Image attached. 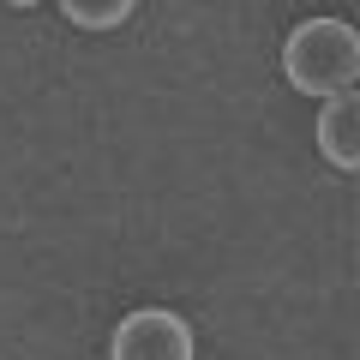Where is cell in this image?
I'll return each mask as SVG.
<instances>
[{
	"mask_svg": "<svg viewBox=\"0 0 360 360\" xmlns=\"http://www.w3.org/2000/svg\"><path fill=\"white\" fill-rule=\"evenodd\" d=\"M283 78L300 96H354L360 78V30L348 18H307V25L288 30L283 42Z\"/></svg>",
	"mask_w": 360,
	"mask_h": 360,
	"instance_id": "6da1fadb",
	"label": "cell"
},
{
	"mask_svg": "<svg viewBox=\"0 0 360 360\" xmlns=\"http://www.w3.org/2000/svg\"><path fill=\"white\" fill-rule=\"evenodd\" d=\"M108 360H198L193 324L168 307H139L115 324L108 336Z\"/></svg>",
	"mask_w": 360,
	"mask_h": 360,
	"instance_id": "7a4b0ae2",
	"label": "cell"
},
{
	"mask_svg": "<svg viewBox=\"0 0 360 360\" xmlns=\"http://www.w3.org/2000/svg\"><path fill=\"white\" fill-rule=\"evenodd\" d=\"M312 132H319V150L336 174H354L360 168V103L354 96H330L319 108V127Z\"/></svg>",
	"mask_w": 360,
	"mask_h": 360,
	"instance_id": "3957f363",
	"label": "cell"
},
{
	"mask_svg": "<svg viewBox=\"0 0 360 360\" xmlns=\"http://www.w3.org/2000/svg\"><path fill=\"white\" fill-rule=\"evenodd\" d=\"M60 13H66V25H72V30H120L139 6H132V0H103V6H78V0H66Z\"/></svg>",
	"mask_w": 360,
	"mask_h": 360,
	"instance_id": "277c9868",
	"label": "cell"
}]
</instances>
